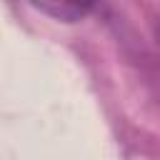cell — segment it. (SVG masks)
I'll list each match as a JSON object with an SVG mask.
<instances>
[{"mask_svg": "<svg viewBox=\"0 0 160 160\" xmlns=\"http://www.w3.org/2000/svg\"><path fill=\"white\" fill-rule=\"evenodd\" d=\"M32 8L40 10V12L52 15L55 20L75 22V20H80L82 15H88L95 5H88V2H32Z\"/></svg>", "mask_w": 160, "mask_h": 160, "instance_id": "1", "label": "cell"}]
</instances>
